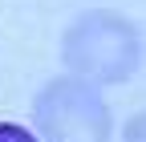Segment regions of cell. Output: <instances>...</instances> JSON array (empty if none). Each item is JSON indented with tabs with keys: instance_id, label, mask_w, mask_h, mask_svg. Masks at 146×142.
<instances>
[{
	"instance_id": "cell-1",
	"label": "cell",
	"mask_w": 146,
	"mask_h": 142,
	"mask_svg": "<svg viewBox=\"0 0 146 142\" xmlns=\"http://www.w3.org/2000/svg\"><path fill=\"white\" fill-rule=\"evenodd\" d=\"M65 65L89 81H126L142 65V37L118 12H85L65 33Z\"/></svg>"
},
{
	"instance_id": "cell-2",
	"label": "cell",
	"mask_w": 146,
	"mask_h": 142,
	"mask_svg": "<svg viewBox=\"0 0 146 142\" xmlns=\"http://www.w3.org/2000/svg\"><path fill=\"white\" fill-rule=\"evenodd\" d=\"M36 130L45 142H110V110L85 77H57L36 98Z\"/></svg>"
},
{
	"instance_id": "cell-3",
	"label": "cell",
	"mask_w": 146,
	"mask_h": 142,
	"mask_svg": "<svg viewBox=\"0 0 146 142\" xmlns=\"http://www.w3.org/2000/svg\"><path fill=\"white\" fill-rule=\"evenodd\" d=\"M0 142H36V134L25 126H12V122H0Z\"/></svg>"
},
{
	"instance_id": "cell-4",
	"label": "cell",
	"mask_w": 146,
	"mask_h": 142,
	"mask_svg": "<svg viewBox=\"0 0 146 142\" xmlns=\"http://www.w3.org/2000/svg\"><path fill=\"white\" fill-rule=\"evenodd\" d=\"M126 138H130V142H142V118L130 122V134H126Z\"/></svg>"
}]
</instances>
